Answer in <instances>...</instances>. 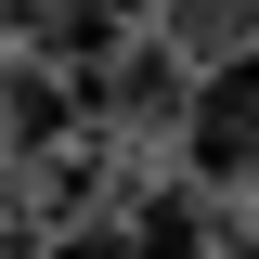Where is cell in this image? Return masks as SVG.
Returning a JSON list of instances; mask_svg holds the SVG:
<instances>
[{"instance_id":"6da1fadb","label":"cell","mask_w":259,"mask_h":259,"mask_svg":"<svg viewBox=\"0 0 259 259\" xmlns=\"http://www.w3.org/2000/svg\"><path fill=\"white\" fill-rule=\"evenodd\" d=\"M182 168H194V182H221V194H246V182H259V52L194 65V104H182Z\"/></svg>"},{"instance_id":"7a4b0ae2","label":"cell","mask_w":259,"mask_h":259,"mask_svg":"<svg viewBox=\"0 0 259 259\" xmlns=\"http://www.w3.org/2000/svg\"><path fill=\"white\" fill-rule=\"evenodd\" d=\"M52 259H207V221H194V194H130L104 221H65Z\"/></svg>"},{"instance_id":"3957f363","label":"cell","mask_w":259,"mask_h":259,"mask_svg":"<svg viewBox=\"0 0 259 259\" xmlns=\"http://www.w3.org/2000/svg\"><path fill=\"white\" fill-rule=\"evenodd\" d=\"M130 13L143 0H0V26L26 39V52H52V65H104L130 39Z\"/></svg>"},{"instance_id":"277c9868","label":"cell","mask_w":259,"mask_h":259,"mask_svg":"<svg viewBox=\"0 0 259 259\" xmlns=\"http://www.w3.org/2000/svg\"><path fill=\"white\" fill-rule=\"evenodd\" d=\"M156 26L194 65H221V52H259V0H156Z\"/></svg>"}]
</instances>
